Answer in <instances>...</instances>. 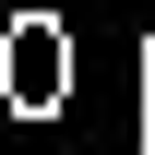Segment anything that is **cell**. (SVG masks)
I'll use <instances>...</instances> for the list:
<instances>
[{
  "instance_id": "1",
  "label": "cell",
  "mask_w": 155,
  "mask_h": 155,
  "mask_svg": "<svg viewBox=\"0 0 155 155\" xmlns=\"http://www.w3.org/2000/svg\"><path fill=\"white\" fill-rule=\"evenodd\" d=\"M60 84H72V48L48 24H12V96H60Z\"/></svg>"
}]
</instances>
